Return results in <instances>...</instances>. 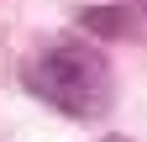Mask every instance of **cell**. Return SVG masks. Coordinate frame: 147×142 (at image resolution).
I'll return each instance as SVG.
<instances>
[{
	"instance_id": "cell-1",
	"label": "cell",
	"mask_w": 147,
	"mask_h": 142,
	"mask_svg": "<svg viewBox=\"0 0 147 142\" xmlns=\"http://www.w3.org/2000/svg\"><path fill=\"white\" fill-rule=\"evenodd\" d=\"M26 84L47 105H58L68 116H95L110 100V68H105V58L89 53V47H79V42H58V47H47L42 58H32Z\"/></svg>"
}]
</instances>
